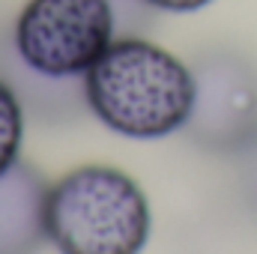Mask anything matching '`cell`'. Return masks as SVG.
I'll use <instances>...</instances> for the list:
<instances>
[{
  "mask_svg": "<svg viewBox=\"0 0 257 254\" xmlns=\"http://www.w3.org/2000/svg\"><path fill=\"white\" fill-rule=\"evenodd\" d=\"M194 72L144 36H117L84 75L90 111L123 138L156 141L189 126Z\"/></svg>",
  "mask_w": 257,
  "mask_h": 254,
  "instance_id": "1",
  "label": "cell"
},
{
  "mask_svg": "<svg viewBox=\"0 0 257 254\" xmlns=\"http://www.w3.org/2000/svg\"><path fill=\"white\" fill-rule=\"evenodd\" d=\"M45 227L60 254H141L153 212L141 183L126 171L81 165L48 186Z\"/></svg>",
  "mask_w": 257,
  "mask_h": 254,
  "instance_id": "2",
  "label": "cell"
},
{
  "mask_svg": "<svg viewBox=\"0 0 257 254\" xmlns=\"http://www.w3.org/2000/svg\"><path fill=\"white\" fill-rule=\"evenodd\" d=\"M114 39V0H27L15 18L18 60L51 81L87 75Z\"/></svg>",
  "mask_w": 257,
  "mask_h": 254,
  "instance_id": "3",
  "label": "cell"
},
{
  "mask_svg": "<svg viewBox=\"0 0 257 254\" xmlns=\"http://www.w3.org/2000/svg\"><path fill=\"white\" fill-rule=\"evenodd\" d=\"M194 111L189 117L192 135L215 150H233L257 132V90L245 69L236 63H209L194 75Z\"/></svg>",
  "mask_w": 257,
  "mask_h": 254,
  "instance_id": "4",
  "label": "cell"
},
{
  "mask_svg": "<svg viewBox=\"0 0 257 254\" xmlns=\"http://www.w3.org/2000/svg\"><path fill=\"white\" fill-rule=\"evenodd\" d=\"M45 203L48 183L33 165L18 159L0 174V254H39L48 242Z\"/></svg>",
  "mask_w": 257,
  "mask_h": 254,
  "instance_id": "5",
  "label": "cell"
},
{
  "mask_svg": "<svg viewBox=\"0 0 257 254\" xmlns=\"http://www.w3.org/2000/svg\"><path fill=\"white\" fill-rule=\"evenodd\" d=\"M24 144V108L15 90L0 78V174L9 171Z\"/></svg>",
  "mask_w": 257,
  "mask_h": 254,
  "instance_id": "6",
  "label": "cell"
},
{
  "mask_svg": "<svg viewBox=\"0 0 257 254\" xmlns=\"http://www.w3.org/2000/svg\"><path fill=\"white\" fill-rule=\"evenodd\" d=\"M147 6L153 9H162V12H174V15H186V12H197L203 6H209L212 0H144Z\"/></svg>",
  "mask_w": 257,
  "mask_h": 254,
  "instance_id": "7",
  "label": "cell"
}]
</instances>
